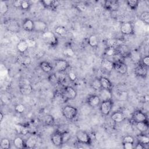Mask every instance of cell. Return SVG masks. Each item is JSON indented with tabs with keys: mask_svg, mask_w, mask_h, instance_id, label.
I'll use <instances>...</instances> for the list:
<instances>
[{
	"mask_svg": "<svg viewBox=\"0 0 149 149\" xmlns=\"http://www.w3.org/2000/svg\"><path fill=\"white\" fill-rule=\"evenodd\" d=\"M19 91L22 94L29 95L32 93L33 87L27 79L22 78L19 80Z\"/></svg>",
	"mask_w": 149,
	"mask_h": 149,
	"instance_id": "6da1fadb",
	"label": "cell"
},
{
	"mask_svg": "<svg viewBox=\"0 0 149 149\" xmlns=\"http://www.w3.org/2000/svg\"><path fill=\"white\" fill-rule=\"evenodd\" d=\"M63 115L68 120L73 119L77 114V109L71 105H66L62 109Z\"/></svg>",
	"mask_w": 149,
	"mask_h": 149,
	"instance_id": "7a4b0ae2",
	"label": "cell"
},
{
	"mask_svg": "<svg viewBox=\"0 0 149 149\" xmlns=\"http://www.w3.org/2000/svg\"><path fill=\"white\" fill-rule=\"evenodd\" d=\"M42 38L44 41L52 47H55L58 44V39L55 34L51 31H47L42 33Z\"/></svg>",
	"mask_w": 149,
	"mask_h": 149,
	"instance_id": "3957f363",
	"label": "cell"
},
{
	"mask_svg": "<svg viewBox=\"0 0 149 149\" xmlns=\"http://www.w3.org/2000/svg\"><path fill=\"white\" fill-rule=\"evenodd\" d=\"M113 107V102L112 100L102 101L100 103L101 112L104 115H108L111 112Z\"/></svg>",
	"mask_w": 149,
	"mask_h": 149,
	"instance_id": "277c9868",
	"label": "cell"
},
{
	"mask_svg": "<svg viewBox=\"0 0 149 149\" xmlns=\"http://www.w3.org/2000/svg\"><path fill=\"white\" fill-rule=\"evenodd\" d=\"M69 63L64 59L55 60L54 63V69L58 72H63L69 68Z\"/></svg>",
	"mask_w": 149,
	"mask_h": 149,
	"instance_id": "5b68a950",
	"label": "cell"
},
{
	"mask_svg": "<svg viewBox=\"0 0 149 149\" xmlns=\"http://www.w3.org/2000/svg\"><path fill=\"white\" fill-rule=\"evenodd\" d=\"M77 140L80 143L89 144L90 142V137L88 134L84 130H78L76 133Z\"/></svg>",
	"mask_w": 149,
	"mask_h": 149,
	"instance_id": "8992f818",
	"label": "cell"
},
{
	"mask_svg": "<svg viewBox=\"0 0 149 149\" xmlns=\"http://www.w3.org/2000/svg\"><path fill=\"white\" fill-rule=\"evenodd\" d=\"M63 96L67 99L73 100L77 96V92L76 90L71 86H65L62 92Z\"/></svg>",
	"mask_w": 149,
	"mask_h": 149,
	"instance_id": "52a82bcc",
	"label": "cell"
},
{
	"mask_svg": "<svg viewBox=\"0 0 149 149\" xmlns=\"http://www.w3.org/2000/svg\"><path fill=\"white\" fill-rule=\"evenodd\" d=\"M47 23L42 20H37L34 21V31L39 33H45L47 30Z\"/></svg>",
	"mask_w": 149,
	"mask_h": 149,
	"instance_id": "ba28073f",
	"label": "cell"
},
{
	"mask_svg": "<svg viewBox=\"0 0 149 149\" xmlns=\"http://www.w3.org/2000/svg\"><path fill=\"white\" fill-rule=\"evenodd\" d=\"M16 61L19 65L26 66L30 64L31 59L29 56L26 55L24 54H20L16 56Z\"/></svg>",
	"mask_w": 149,
	"mask_h": 149,
	"instance_id": "9c48e42d",
	"label": "cell"
},
{
	"mask_svg": "<svg viewBox=\"0 0 149 149\" xmlns=\"http://www.w3.org/2000/svg\"><path fill=\"white\" fill-rule=\"evenodd\" d=\"M113 62V69H115L116 71H117L118 73L122 74H124L126 73L127 71V66L126 65V63L121 61H116Z\"/></svg>",
	"mask_w": 149,
	"mask_h": 149,
	"instance_id": "30bf717a",
	"label": "cell"
},
{
	"mask_svg": "<svg viewBox=\"0 0 149 149\" xmlns=\"http://www.w3.org/2000/svg\"><path fill=\"white\" fill-rule=\"evenodd\" d=\"M6 28L10 31L17 33L20 29L19 24L17 21L15 20H8L5 23Z\"/></svg>",
	"mask_w": 149,
	"mask_h": 149,
	"instance_id": "8fae6325",
	"label": "cell"
},
{
	"mask_svg": "<svg viewBox=\"0 0 149 149\" xmlns=\"http://www.w3.org/2000/svg\"><path fill=\"white\" fill-rule=\"evenodd\" d=\"M132 119L134 122H143L147 120V118L145 113L140 110L134 111L132 114Z\"/></svg>",
	"mask_w": 149,
	"mask_h": 149,
	"instance_id": "7c38bea8",
	"label": "cell"
},
{
	"mask_svg": "<svg viewBox=\"0 0 149 149\" xmlns=\"http://www.w3.org/2000/svg\"><path fill=\"white\" fill-rule=\"evenodd\" d=\"M104 7L108 10H110L112 12L116 11L119 8V3L117 1L108 0L105 2Z\"/></svg>",
	"mask_w": 149,
	"mask_h": 149,
	"instance_id": "4fadbf2b",
	"label": "cell"
},
{
	"mask_svg": "<svg viewBox=\"0 0 149 149\" xmlns=\"http://www.w3.org/2000/svg\"><path fill=\"white\" fill-rule=\"evenodd\" d=\"M120 30L123 34L130 35L133 33V26L130 22H125L121 24Z\"/></svg>",
	"mask_w": 149,
	"mask_h": 149,
	"instance_id": "5bb4252c",
	"label": "cell"
},
{
	"mask_svg": "<svg viewBox=\"0 0 149 149\" xmlns=\"http://www.w3.org/2000/svg\"><path fill=\"white\" fill-rule=\"evenodd\" d=\"M101 102V99L97 95H91L87 98V103L91 107L98 106Z\"/></svg>",
	"mask_w": 149,
	"mask_h": 149,
	"instance_id": "9a60e30c",
	"label": "cell"
},
{
	"mask_svg": "<svg viewBox=\"0 0 149 149\" xmlns=\"http://www.w3.org/2000/svg\"><path fill=\"white\" fill-rule=\"evenodd\" d=\"M108 48H112L114 49L118 48L119 46L122 45V42L118 38H110L107 40L106 42Z\"/></svg>",
	"mask_w": 149,
	"mask_h": 149,
	"instance_id": "2e32d148",
	"label": "cell"
},
{
	"mask_svg": "<svg viewBox=\"0 0 149 149\" xmlns=\"http://www.w3.org/2000/svg\"><path fill=\"white\" fill-rule=\"evenodd\" d=\"M51 141L52 144L56 147L62 145L61 133L56 132L53 133L51 136Z\"/></svg>",
	"mask_w": 149,
	"mask_h": 149,
	"instance_id": "e0dca14e",
	"label": "cell"
},
{
	"mask_svg": "<svg viewBox=\"0 0 149 149\" xmlns=\"http://www.w3.org/2000/svg\"><path fill=\"white\" fill-rule=\"evenodd\" d=\"M125 114L121 111H116L112 113L111 119L112 120L116 123H120L123 121L125 119Z\"/></svg>",
	"mask_w": 149,
	"mask_h": 149,
	"instance_id": "ac0fdd59",
	"label": "cell"
},
{
	"mask_svg": "<svg viewBox=\"0 0 149 149\" xmlns=\"http://www.w3.org/2000/svg\"><path fill=\"white\" fill-rule=\"evenodd\" d=\"M22 28L26 31H34V21L30 19L26 18L22 23Z\"/></svg>",
	"mask_w": 149,
	"mask_h": 149,
	"instance_id": "d6986e66",
	"label": "cell"
},
{
	"mask_svg": "<svg viewBox=\"0 0 149 149\" xmlns=\"http://www.w3.org/2000/svg\"><path fill=\"white\" fill-rule=\"evenodd\" d=\"M100 95H98L101 99V101H105L108 100H111L112 93L111 91L102 88L99 90Z\"/></svg>",
	"mask_w": 149,
	"mask_h": 149,
	"instance_id": "ffe728a7",
	"label": "cell"
},
{
	"mask_svg": "<svg viewBox=\"0 0 149 149\" xmlns=\"http://www.w3.org/2000/svg\"><path fill=\"white\" fill-rule=\"evenodd\" d=\"M41 3L47 8L55 9L59 5V2L58 1H52V0H44L41 1Z\"/></svg>",
	"mask_w": 149,
	"mask_h": 149,
	"instance_id": "44dd1931",
	"label": "cell"
},
{
	"mask_svg": "<svg viewBox=\"0 0 149 149\" xmlns=\"http://www.w3.org/2000/svg\"><path fill=\"white\" fill-rule=\"evenodd\" d=\"M29 47L26 40H20L16 45V49L20 54H24L29 49Z\"/></svg>",
	"mask_w": 149,
	"mask_h": 149,
	"instance_id": "7402d4cb",
	"label": "cell"
},
{
	"mask_svg": "<svg viewBox=\"0 0 149 149\" xmlns=\"http://www.w3.org/2000/svg\"><path fill=\"white\" fill-rule=\"evenodd\" d=\"M147 67L143 66L141 63H140L135 69V73L140 77H145L147 74Z\"/></svg>",
	"mask_w": 149,
	"mask_h": 149,
	"instance_id": "603a6c76",
	"label": "cell"
},
{
	"mask_svg": "<svg viewBox=\"0 0 149 149\" xmlns=\"http://www.w3.org/2000/svg\"><path fill=\"white\" fill-rule=\"evenodd\" d=\"M100 80L101 82V84L102 86V88L109 90H112L113 86L111 81L107 77H101L100 78Z\"/></svg>",
	"mask_w": 149,
	"mask_h": 149,
	"instance_id": "cb8c5ba5",
	"label": "cell"
},
{
	"mask_svg": "<svg viewBox=\"0 0 149 149\" xmlns=\"http://www.w3.org/2000/svg\"><path fill=\"white\" fill-rule=\"evenodd\" d=\"M135 125L137 129L142 133L146 132L148 129V123L147 120L135 122Z\"/></svg>",
	"mask_w": 149,
	"mask_h": 149,
	"instance_id": "d4e9b609",
	"label": "cell"
},
{
	"mask_svg": "<svg viewBox=\"0 0 149 149\" xmlns=\"http://www.w3.org/2000/svg\"><path fill=\"white\" fill-rule=\"evenodd\" d=\"M101 66L104 69L107 71H111L113 69V62L107 59H104L101 61Z\"/></svg>",
	"mask_w": 149,
	"mask_h": 149,
	"instance_id": "484cf974",
	"label": "cell"
},
{
	"mask_svg": "<svg viewBox=\"0 0 149 149\" xmlns=\"http://www.w3.org/2000/svg\"><path fill=\"white\" fill-rule=\"evenodd\" d=\"M13 143L17 148H23L25 147V141H24L23 139L20 136L16 137L13 140Z\"/></svg>",
	"mask_w": 149,
	"mask_h": 149,
	"instance_id": "4316f807",
	"label": "cell"
},
{
	"mask_svg": "<svg viewBox=\"0 0 149 149\" xmlns=\"http://www.w3.org/2000/svg\"><path fill=\"white\" fill-rule=\"evenodd\" d=\"M37 144V140L34 136L29 137L25 141V147L28 148H33Z\"/></svg>",
	"mask_w": 149,
	"mask_h": 149,
	"instance_id": "83f0119b",
	"label": "cell"
},
{
	"mask_svg": "<svg viewBox=\"0 0 149 149\" xmlns=\"http://www.w3.org/2000/svg\"><path fill=\"white\" fill-rule=\"evenodd\" d=\"M40 67L41 69L45 73H49L52 70V66L49 63L46 61H42L40 63Z\"/></svg>",
	"mask_w": 149,
	"mask_h": 149,
	"instance_id": "f1b7e54d",
	"label": "cell"
},
{
	"mask_svg": "<svg viewBox=\"0 0 149 149\" xmlns=\"http://www.w3.org/2000/svg\"><path fill=\"white\" fill-rule=\"evenodd\" d=\"M55 33L61 37H65L68 34L67 29L62 26H57L55 30Z\"/></svg>",
	"mask_w": 149,
	"mask_h": 149,
	"instance_id": "f546056e",
	"label": "cell"
},
{
	"mask_svg": "<svg viewBox=\"0 0 149 149\" xmlns=\"http://www.w3.org/2000/svg\"><path fill=\"white\" fill-rule=\"evenodd\" d=\"M15 130H16V132L19 133V134H26L29 130H28V129L23 126V125H20V124H16L15 125Z\"/></svg>",
	"mask_w": 149,
	"mask_h": 149,
	"instance_id": "4dcf8cb0",
	"label": "cell"
},
{
	"mask_svg": "<svg viewBox=\"0 0 149 149\" xmlns=\"http://www.w3.org/2000/svg\"><path fill=\"white\" fill-rule=\"evenodd\" d=\"M88 43L90 46L91 47H97L98 44V40L95 35L92 34L91 35L88 39Z\"/></svg>",
	"mask_w": 149,
	"mask_h": 149,
	"instance_id": "1f68e13d",
	"label": "cell"
},
{
	"mask_svg": "<svg viewBox=\"0 0 149 149\" xmlns=\"http://www.w3.org/2000/svg\"><path fill=\"white\" fill-rule=\"evenodd\" d=\"M137 140L139 143L145 145H147L149 143V137L144 134H140L137 136Z\"/></svg>",
	"mask_w": 149,
	"mask_h": 149,
	"instance_id": "d6a6232c",
	"label": "cell"
},
{
	"mask_svg": "<svg viewBox=\"0 0 149 149\" xmlns=\"http://www.w3.org/2000/svg\"><path fill=\"white\" fill-rule=\"evenodd\" d=\"M91 86L93 89L97 91H99L100 89L102 88L100 79H98V78H96L92 81L91 83Z\"/></svg>",
	"mask_w": 149,
	"mask_h": 149,
	"instance_id": "836d02e7",
	"label": "cell"
},
{
	"mask_svg": "<svg viewBox=\"0 0 149 149\" xmlns=\"http://www.w3.org/2000/svg\"><path fill=\"white\" fill-rule=\"evenodd\" d=\"M10 147V143L8 139L3 138L0 142V148L1 149H8Z\"/></svg>",
	"mask_w": 149,
	"mask_h": 149,
	"instance_id": "e575fe53",
	"label": "cell"
},
{
	"mask_svg": "<svg viewBox=\"0 0 149 149\" xmlns=\"http://www.w3.org/2000/svg\"><path fill=\"white\" fill-rule=\"evenodd\" d=\"M63 54L66 56L71 57L74 55V51L72 48H71L70 47H68L65 48L63 51Z\"/></svg>",
	"mask_w": 149,
	"mask_h": 149,
	"instance_id": "d590c367",
	"label": "cell"
},
{
	"mask_svg": "<svg viewBox=\"0 0 149 149\" xmlns=\"http://www.w3.org/2000/svg\"><path fill=\"white\" fill-rule=\"evenodd\" d=\"M128 6L132 10L136 9L139 5V1L137 0H128L126 1Z\"/></svg>",
	"mask_w": 149,
	"mask_h": 149,
	"instance_id": "8d00e7d4",
	"label": "cell"
},
{
	"mask_svg": "<svg viewBox=\"0 0 149 149\" xmlns=\"http://www.w3.org/2000/svg\"><path fill=\"white\" fill-rule=\"evenodd\" d=\"M9 10V7L7 3L4 1L0 2V13L2 15H4L8 12Z\"/></svg>",
	"mask_w": 149,
	"mask_h": 149,
	"instance_id": "74e56055",
	"label": "cell"
},
{
	"mask_svg": "<svg viewBox=\"0 0 149 149\" xmlns=\"http://www.w3.org/2000/svg\"><path fill=\"white\" fill-rule=\"evenodd\" d=\"M116 98L120 101H125L127 98V93L125 91L117 92Z\"/></svg>",
	"mask_w": 149,
	"mask_h": 149,
	"instance_id": "f35d334b",
	"label": "cell"
},
{
	"mask_svg": "<svg viewBox=\"0 0 149 149\" xmlns=\"http://www.w3.org/2000/svg\"><path fill=\"white\" fill-rule=\"evenodd\" d=\"M140 19L145 23H149V12L148 11H143L140 15Z\"/></svg>",
	"mask_w": 149,
	"mask_h": 149,
	"instance_id": "ab89813d",
	"label": "cell"
},
{
	"mask_svg": "<svg viewBox=\"0 0 149 149\" xmlns=\"http://www.w3.org/2000/svg\"><path fill=\"white\" fill-rule=\"evenodd\" d=\"M61 136H62V144L64 143H66L67 141H68L71 137L70 133L68 132V131H65L61 133Z\"/></svg>",
	"mask_w": 149,
	"mask_h": 149,
	"instance_id": "60d3db41",
	"label": "cell"
},
{
	"mask_svg": "<svg viewBox=\"0 0 149 149\" xmlns=\"http://www.w3.org/2000/svg\"><path fill=\"white\" fill-rule=\"evenodd\" d=\"M130 57H131L132 59L134 62H139L140 61V55L139 53L136 51H133L131 52H130Z\"/></svg>",
	"mask_w": 149,
	"mask_h": 149,
	"instance_id": "b9f144b4",
	"label": "cell"
},
{
	"mask_svg": "<svg viewBox=\"0 0 149 149\" xmlns=\"http://www.w3.org/2000/svg\"><path fill=\"white\" fill-rule=\"evenodd\" d=\"M15 110L17 113H22L25 111L26 107L24 105H23L22 104H18L15 106Z\"/></svg>",
	"mask_w": 149,
	"mask_h": 149,
	"instance_id": "7bdbcfd3",
	"label": "cell"
},
{
	"mask_svg": "<svg viewBox=\"0 0 149 149\" xmlns=\"http://www.w3.org/2000/svg\"><path fill=\"white\" fill-rule=\"evenodd\" d=\"M44 122L48 126H51L54 124V119L52 117V116L50 115H48L45 117L44 119Z\"/></svg>",
	"mask_w": 149,
	"mask_h": 149,
	"instance_id": "ee69618b",
	"label": "cell"
},
{
	"mask_svg": "<svg viewBox=\"0 0 149 149\" xmlns=\"http://www.w3.org/2000/svg\"><path fill=\"white\" fill-rule=\"evenodd\" d=\"M116 54V49L112 48H108L105 50V54L109 56H113Z\"/></svg>",
	"mask_w": 149,
	"mask_h": 149,
	"instance_id": "f6af8a7d",
	"label": "cell"
},
{
	"mask_svg": "<svg viewBox=\"0 0 149 149\" xmlns=\"http://www.w3.org/2000/svg\"><path fill=\"white\" fill-rule=\"evenodd\" d=\"M33 55L35 58H42L44 55V52L42 51H40V50H37V51H35L34 52H33Z\"/></svg>",
	"mask_w": 149,
	"mask_h": 149,
	"instance_id": "bcb514c9",
	"label": "cell"
},
{
	"mask_svg": "<svg viewBox=\"0 0 149 149\" xmlns=\"http://www.w3.org/2000/svg\"><path fill=\"white\" fill-rule=\"evenodd\" d=\"M27 42L29 48H31V47H34L36 45V42L34 39L32 38H28L25 40Z\"/></svg>",
	"mask_w": 149,
	"mask_h": 149,
	"instance_id": "7dc6e473",
	"label": "cell"
},
{
	"mask_svg": "<svg viewBox=\"0 0 149 149\" xmlns=\"http://www.w3.org/2000/svg\"><path fill=\"white\" fill-rule=\"evenodd\" d=\"M68 78L71 81H75L77 80V76L73 72H70L68 73Z\"/></svg>",
	"mask_w": 149,
	"mask_h": 149,
	"instance_id": "c3c4849f",
	"label": "cell"
},
{
	"mask_svg": "<svg viewBox=\"0 0 149 149\" xmlns=\"http://www.w3.org/2000/svg\"><path fill=\"white\" fill-rule=\"evenodd\" d=\"M134 138L131 136H126L123 139V143H134Z\"/></svg>",
	"mask_w": 149,
	"mask_h": 149,
	"instance_id": "681fc988",
	"label": "cell"
},
{
	"mask_svg": "<svg viewBox=\"0 0 149 149\" xmlns=\"http://www.w3.org/2000/svg\"><path fill=\"white\" fill-rule=\"evenodd\" d=\"M30 6V3L29 1H23L22 5H21V8L23 10H27Z\"/></svg>",
	"mask_w": 149,
	"mask_h": 149,
	"instance_id": "f907efd6",
	"label": "cell"
},
{
	"mask_svg": "<svg viewBox=\"0 0 149 149\" xmlns=\"http://www.w3.org/2000/svg\"><path fill=\"white\" fill-rule=\"evenodd\" d=\"M133 144V143H123V147L124 149H133L134 147Z\"/></svg>",
	"mask_w": 149,
	"mask_h": 149,
	"instance_id": "816d5d0a",
	"label": "cell"
},
{
	"mask_svg": "<svg viewBox=\"0 0 149 149\" xmlns=\"http://www.w3.org/2000/svg\"><path fill=\"white\" fill-rule=\"evenodd\" d=\"M141 63L143 66H144L146 67H147L149 65V57H148V56H146L144 58H143Z\"/></svg>",
	"mask_w": 149,
	"mask_h": 149,
	"instance_id": "f5cc1de1",
	"label": "cell"
},
{
	"mask_svg": "<svg viewBox=\"0 0 149 149\" xmlns=\"http://www.w3.org/2000/svg\"><path fill=\"white\" fill-rule=\"evenodd\" d=\"M23 1L21 0H15L13 2V5L16 8H20Z\"/></svg>",
	"mask_w": 149,
	"mask_h": 149,
	"instance_id": "db71d44e",
	"label": "cell"
},
{
	"mask_svg": "<svg viewBox=\"0 0 149 149\" xmlns=\"http://www.w3.org/2000/svg\"><path fill=\"white\" fill-rule=\"evenodd\" d=\"M134 147L135 148H136V149H143V148H145L144 145L143 144H141V143H139V142L138 144H136V146H134Z\"/></svg>",
	"mask_w": 149,
	"mask_h": 149,
	"instance_id": "11a10c76",
	"label": "cell"
},
{
	"mask_svg": "<svg viewBox=\"0 0 149 149\" xmlns=\"http://www.w3.org/2000/svg\"><path fill=\"white\" fill-rule=\"evenodd\" d=\"M0 118H1L0 120H1V122H2V120H3V114L2 113V112H0Z\"/></svg>",
	"mask_w": 149,
	"mask_h": 149,
	"instance_id": "9f6ffc18",
	"label": "cell"
},
{
	"mask_svg": "<svg viewBox=\"0 0 149 149\" xmlns=\"http://www.w3.org/2000/svg\"><path fill=\"white\" fill-rule=\"evenodd\" d=\"M144 99L146 100V101L147 102L148 101V95H146L145 97H144Z\"/></svg>",
	"mask_w": 149,
	"mask_h": 149,
	"instance_id": "6f0895ef",
	"label": "cell"
}]
</instances>
